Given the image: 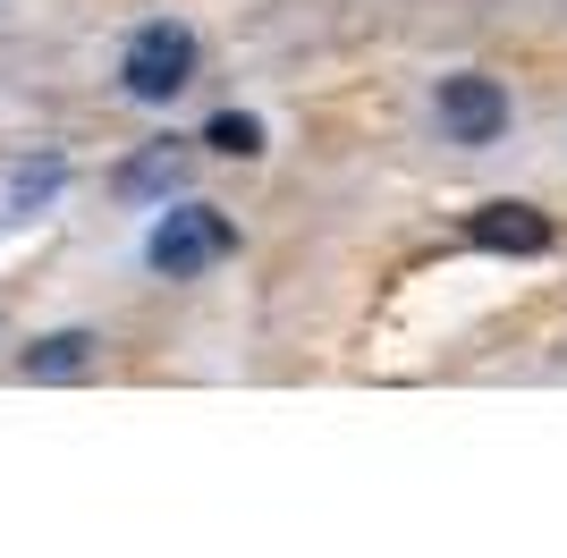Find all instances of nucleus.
Segmentation results:
<instances>
[{"mask_svg":"<svg viewBox=\"0 0 567 558\" xmlns=\"http://www.w3.org/2000/svg\"><path fill=\"white\" fill-rule=\"evenodd\" d=\"M229 255H237V220L220 204H195V195L153 204V229H144V271L153 279H204Z\"/></svg>","mask_w":567,"mask_h":558,"instance_id":"1","label":"nucleus"},{"mask_svg":"<svg viewBox=\"0 0 567 558\" xmlns=\"http://www.w3.org/2000/svg\"><path fill=\"white\" fill-rule=\"evenodd\" d=\"M94 355H102V330H43V339L18 355V372L25 381H85Z\"/></svg>","mask_w":567,"mask_h":558,"instance_id":"6","label":"nucleus"},{"mask_svg":"<svg viewBox=\"0 0 567 558\" xmlns=\"http://www.w3.org/2000/svg\"><path fill=\"white\" fill-rule=\"evenodd\" d=\"M195 69H204V43H195L187 18H144L136 34L118 43V93L144 102V111H169V102L195 85Z\"/></svg>","mask_w":567,"mask_h":558,"instance_id":"2","label":"nucleus"},{"mask_svg":"<svg viewBox=\"0 0 567 558\" xmlns=\"http://www.w3.org/2000/svg\"><path fill=\"white\" fill-rule=\"evenodd\" d=\"M466 246L474 255H499V262H543L559 246V220L543 204H525V195H483L466 211Z\"/></svg>","mask_w":567,"mask_h":558,"instance_id":"4","label":"nucleus"},{"mask_svg":"<svg viewBox=\"0 0 567 558\" xmlns=\"http://www.w3.org/2000/svg\"><path fill=\"white\" fill-rule=\"evenodd\" d=\"M432 136L457 144V153H492V144L517 136V93L499 85L492 69H450L432 76Z\"/></svg>","mask_w":567,"mask_h":558,"instance_id":"3","label":"nucleus"},{"mask_svg":"<svg viewBox=\"0 0 567 558\" xmlns=\"http://www.w3.org/2000/svg\"><path fill=\"white\" fill-rule=\"evenodd\" d=\"M187 169H195V144H178V136L136 144V153L118 162V195H136V204H178Z\"/></svg>","mask_w":567,"mask_h":558,"instance_id":"5","label":"nucleus"},{"mask_svg":"<svg viewBox=\"0 0 567 558\" xmlns=\"http://www.w3.org/2000/svg\"><path fill=\"white\" fill-rule=\"evenodd\" d=\"M195 144L220 153V162H262V153H271V127H262V111H237V102H229V111L204 118V136H195Z\"/></svg>","mask_w":567,"mask_h":558,"instance_id":"7","label":"nucleus"},{"mask_svg":"<svg viewBox=\"0 0 567 558\" xmlns=\"http://www.w3.org/2000/svg\"><path fill=\"white\" fill-rule=\"evenodd\" d=\"M60 178H69V162H60V153H43V162H18L9 195H18V204H51V195H60Z\"/></svg>","mask_w":567,"mask_h":558,"instance_id":"8","label":"nucleus"}]
</instances>
